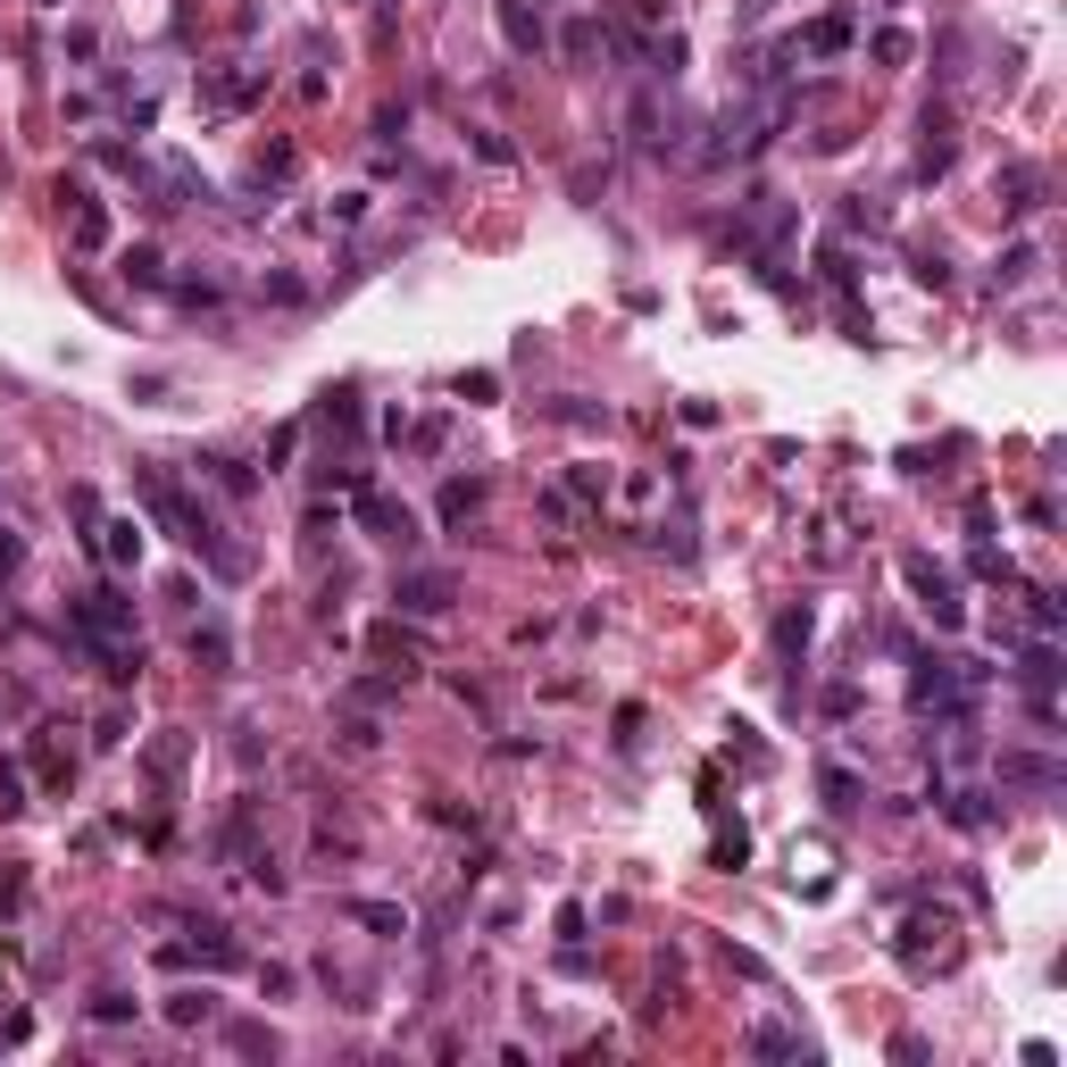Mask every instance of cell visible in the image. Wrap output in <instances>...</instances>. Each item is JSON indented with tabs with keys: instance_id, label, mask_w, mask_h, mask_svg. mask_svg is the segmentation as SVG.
Masks as SVG:
<instances>
[{
	"instance_id": "obj_20",
	"label": "cell",
	"mask_w": 1067,
	"mask_h": 1067,
	"mask_svg": "<svg viewBox=\"0 0 1067 1067\" xmlns=\"http://www.w3.org/2000/svg\"><path fill=\"white\" fill-rule=\"evenodd\" d=\"M1001 776H1009V784H1043V792H1051L1059 767H1051V760H1026V751H1001Z\"/></svg>"
},
{
	"instance_id": "obj_26",
	"label": "cell",
	"mask_w": 1067,
	"mask_h": 1067,
	"mask_svg": "<svg viewBox=\"0 0 1067 1067\" xmlns=\"http://www.w3.org/2000/svg\"><path fill=\"white\" fill-rule=\"evenodd\" d=\"M226 1043H234V1051H251V1059H259V1051H267V1059L284 1051V1043H276V1034H267V1026H226Z\"/></svg>"
},
{
	"instance_id": "obj_2",
	"label": "cell",
	"mask_w": 1067,
	"mask_h": 1067,
	"mask_svg": "<svg viewBox=\"0 0 1067 1067\" xmlns=\"http://www.w3.org/2000/svg\"><path fill=\"white\" fill-rule=\"evenodd\" d=\"M351 518L376 534V543H392V550H417V509L409 500H392L384 484H359L351 493Z\"/></svg>"
},
{
	"instance_id": "obj_14",
	"label": "cell",
	"mask_w": 1067,
	"mask_h": 1067,
	"mask_svg": "<svg viewBox=\"0 0 1067 1067\" xmlns=\"http://www.w3.org/2000/svg\"><path fill=\"white\" fill-rule=\"evenodd\" d=\"M751 217H767V234H776V242L792 234V217H784V209H767V192H751ZM751 259H760V276H767V284H784V267L767 259V242H760V251H751Z\"/></svg>"
},
{
	"instance_id": "obj_27",
	"label": "cell",
	"mask_w": 1067,
	"mask_h": 1067,
	"mask_svg": "<svg viewBox=\"0 0 1067 1067\" xmlns=\"http://www.w3.org/2000/svg\"><path fill=\"white\" fill-rule=\"evenodd\" d=\"M909 50H918V43H909L901 25H884V34H876V68H909Z\"/></svg>"
},
{
	"instance_id": "obj_15",
	"label": "cell",
	"mask_w": 1067,
	"mask_h": 1067,
	"mask_svg": "<svg viewBox=\"0 0 1067 1067\" xmlns=\"http://www.w3.org/2000/svg\"><path fill=\"white\" fill-rule=\"evenodd\" d=\"M1034 267H1043V251H1034V242H1009V251H1001V267H993V284H1001V292H1018Z\"/></svg>"
},
{
	"instance_id": "obj_5",
	"label": "cell",
	"mask_w": 1067,
	"mask_h": 1067,
	"mask_svg": "<svg viewBox=\"0 0 1067 1067\" xmlns=\"http://www.w3.org/2000/svg\"><path fill=\"white\" fill-rule=\"evenodd\" d=\"M59 201H68V242L75 251H100V242H109V209H100L84 184H68V175H59Z\"/></svg>"
},
{
	"instance_id": "obj_25",
	"label": "cell",
	"mask_w": 1067,
	"mask_h": 1067,
	"mask_svg": "<svg viewBox=\"0 0 1067 1067\" xmlns=\"http://www.w3.org/2000/svg\"><path fill=\"white\" fill-rule=\"evenodd\" d=\"M568 500H609V468H568Z\"/></svg>"
},
{
	"instance_id": "obj_1",
	"label": "cell",
	"mask_w": 1067,
	"mask_h": 1067,
	"mask_svg": "<svg viewBox=\"0 0 1067 1067\" xmlns=\"http://www.w3.org/2000/svg\"><path fill=\"white\" fill-rule=\"evenodd\" d=\"M134 493H143V509H150V525H159L167 543H184V550H201L217 575H251V559H242L234 543H217V518L201 509V500L175 484L167 468H134Z\"/></svg>"
},
{
	"instance_id": "obj_11",
	"label": "cell",
	"mask_w": 1067,
	"mask_h": 1067,
	"mask_svg": "<svg viewBox=\"0 0 1067 1067\" xmlns=\"http://www.w3.org/2000/svg\"><path fill=\"white\" fill-rule=\"evenodd\" d=\"M192 659L209 667V676H226V667H234V634H226L217 617H201V626H192Z\"/></svg>"
},
{
	"instance_id": "obj_37",
	"label": "cell",
	"mask_w": 1067,
	"mask_h": 1067,
	"mask_svg": "<svg viewBox=\"0 0 1067 1067\" xmlns=\"http://www.w3.org/2000/svg\"><path fill=\"white\" fill-rule=\"evenodd\" d=\"M326 217H334V226H359V217H367V192H342V201H334Z\"/></svg>"
},
{
	"instance_id": "obj_9",
	"label": "cell",
	"mask_w": 1067,
	"mask_h": 1067,
	"mask_svg": "<svg viewBox=\"0 0 1067 1067\" xmlns=\"http://www.w3.org/2000/svg\"><path fill=\"white\" fill-rule=\"evenodd\" d=\"M851 34H859V17H851V9H834V17H817L801 34V59H834V50H851Z\"/></svg>"
},
{
	"instance_id": "obj_13",
	"label": "cell",
	"mask_w": 1067,
	"mask_h": 1067,
	"mask_svg": "<svg viewBox=\"0 0 1067 1067\" xmlns=\"http://www.w3.org/2000/svg\"><path fill=\"white\" fill-rule=\"evenodd\" d=\"M1018 676H1026V684H1034V692L1051 701V684H1059V651H1051V634H1043V642H1026V651H1018Z\"/></svg>"
},
{
	"instance_id": "obj_28",
	"label": "cell",
	"mask_w": 1067,
	"mask_h": 1067,
	"mask_svg": "<svg viewBox=\"0 0 1067 1067\" xmlns=\"http://www.w3.org/2000/svg\"><path fill=\"white\" fill-rule=\"evenodd\" d=\"M642 534H651L659 550H676V559H692V525H684V518H676V525L659 518V525H642Z\"/></svg>"
},
{
	"instance_id": "obj_21",
	"label": "cell",
	"mask_w": 1067,
	"mask_h": 1067,
	"mask_svg": "<svg viewBox=\"0 0 1067 1067\" xmlns=\"http://www.w3.org/2000/svg\"><path fill=\"white\" fill-rule=\"evenodd\" d=\"M209 1018H217L209 993H167V1026H209Z\"/></svg>"
},
{
	"instance_id": "obj_4",
	"label": "cell",
	"mask_w": 1067,
	"mask_h": 1067,
	"mask_svg": "<svg viewBox=\"0 0 1067 1067\" xmlns=\"http://www.w3.org/2000/svg\"><path fill=\"white\" fill-rule=\"evenodd\" d=\"M901 575H909V593H918V609L934 617V626H959V617H968V609H959V584H950V575L934 568L925 550H909V559H901Z\"/></svg>"
},
{
	"instance_id": "obj_18",
	"label": "cell",
	"mask_w": 1067,
	"mask_h": 1067,
	"mask_svg": "<svg viewBox=\"0 0 1067 1067\" xmlns=\"http://www.w3.org/2000/svg\"><path fill=\"white\" fill-rule=\"evenodd\" d=\"M118 276H125V284H143V292H150V284H167V259L150 251V242H134V251L118 259Z\"/></svg>"
},
{
	"instance_id": "obj_31",
	"label": "cell",
	"mask_w": 1067,
	"mask_h": 1067,
	"mask_svg": "<svg viewBox=\"0 0 1067 1067\" xmlns=\"http://www.w3.org/2000/svg\"><path fill=\"white\" fill-rule=\"evenodd\" d=\"M342 742H351V751H376V742H384V726H376V717H359V710H351V717H342Z\"/></svg>"
},
{
	"instance_id": "obj_12",
	"label": "cell",
	"mask_w": 1067,
	"mask_h": 1067,
	"mask_svg": "<svg viewBox=\"0 0 1067 1067\" xmlns=\"http://www.w3.org/2000/svg\"><path fill=\"white\" fill-rule=\"evenodd\" d=\"M342 918L367 925V934H409V909L401 901H342Z\"/></svg>"
},
{
	"instance_id": "obj_8",
	"label": "cell",
	"mask_w": 1067,
	"mask_h": 1067,
	"mask_svg": "<svg viewBox=\"0 0 1067 1067\" xmlns=\"http://www.w3.org/2000/svg\"><path fill=\"white\" fill-rule=\"evenodd\" d=\"M950 159H959V143H950V109H925V150H918V175L934 184V175H950Z\"/></svg>"
},
{
	"instance_id": "obj_32",
	"label": "cell",
	"mask_w": 1067,
	"mask_h": 1067,
	"mask_svg": "<svg viewBox=\"0 0 1067 1067\" xmlns=\"http://www.w3.org/2000/svg\"><path fill=\"white\" fill-rule=\"evenodd\" d=\"M475 159H493V167H509L518 150H509V134H493V125H475Z\"/></svg>"
},
{
	"instance_id": "obj_23",
	"label": "cell",
	"mask_w": 1067,
	"mask_h": 1067,
	"mask_svg": "<svg viewBox=\"0 0 1067 1067\" xmlns=\"http://www.w3.org/2000/svg\"><path fill=\"white\" fill-rule=\"evenodd\" d=\"M817 792H826V809H859V776H851V767H826Z\"/></svg>"
},
{
	"instance_id": "obj_33",
	"label": "cell",
	"mask_w": 1067,
	"mask_h": 1067,
	"mask_svg": "<svg viewBox=\"0 0 1067 1067\" xmlns=\"http://www.w3.org/2000/svg\"><path fill=\"white\" fill-rule=\"evenodd\" d=\"M593 43H601V25H584V17L559 34V50H568V59H593Z\"/></svg>"
},
{
	"instance_id": "obj_29",
	"label": "cell",
	"mask_w": 1067,
	"mask_h": 1067,
	"mask_svg": "<svg viewBox=\"0 0 1067 1067\" xmlns=\"http://www.w3.org/2000/svg\"><path fill=\"white\" fill-rule=\"evenodd\" d=\"M776 651H809V609H784L776 617Z\"/></svg>"
},
{
	"instance_id": "obj_6",
	"label": "cell",
	"mask_w": 1067,
	"mask_h": 1067,
	"mask_svg": "<svg viewBox=\"0 0 1067 1067\" xmlns=\"http://www.w3.org/2000/svg\"><path fill=\"white\" fill-rule=\"evenodd\" d=\"M159 959H167V968H184V959H201V968H242V943L226 934V925H201L192 943H167Z\"/></svg>"
},
{
	"instance_id": "obj_36",
	"label": "cell",
	"mask_w": 1067,
	"mask_h": 1067,
	"mask_svg": "<svg viewBox=\"0 0 1067 1067\" xmlns=\"http://www.w3.org/2000/svg\"><path fill=\"white\" fill-rule=\"evenodd\" d=\"M559 417L568 426H609V409H593V401H559Z\"/></svg>"
},
{
	"instance_id": "obj_24",
	"label": "cell",
	"mask_w": 1067,
	"mask_h": 1067,
	"mask_svg": "<svg viewBox=\"0 0 1067 1067\" xmlns=\"http://www.w3.org/2000/svg\"><path fill=\"white\" fill-rule=\"evenodd\" d=\"M209 475H217V484H226L234 500H251V493H259V475L242 468V459H209Z\"/></svg>"
},
{
	"instance_id": "obj_38",
	"label": "cell",
	"mask_w": 1067,
	"mask_h": 1067,
	"mask_svg": "<svg viewBox=\"0 0 1067 1067\" xmlns=\"http://www.w3.org/2000/svg\"><path fill=\"white\" fill-rule=\"evenodd\" d=\"M500 392V376H484V367H475V376H459V401H493Z\"/></svg>"
},
{
	"instance_id": "obj_39",
	"label": "cell",
	"mask_w": 1067,
	"mask_h": 1067,
	"mask_svg": "<svg viewBox=\"0 0 1067 1067\" xmlns=\"http://www.w3.org/2000/svg\"><path fill=\"white\" fill-rule=\"evenodd\" d=\"M292 451H301V426H284V434H276V442H267V475L284 468V459H292Z\"/></svg>"
},
{
	"instance_id": "obj_35",
	"label": "cell",
	"mask_w": 1067,
	"mask_h": 1067,
	"mask_svg": "<svg viewBox=\"0 0 1067 1067\" xmlns=\"http://www.w3.org/2000/svg\"><path fill=\"white\" fill-rule=\"evenodd\" d=\"M259 292H267V301H308L301 276H259Z\"/></svg>"
},
{
	"instance_id": "obj_16",
	"label": "cell",
	"mask_w": 1067,
	"mask_h": 1067,
	"mask_svg": "<svg viewBox=\"0 0 1067 1067\" xmlns=\"http://www.w3.org/2000/svg\"><path fill=\"white\" fill-rule=\"evenodd\" d=\"M993 192H1001V209H1009V217H1026V209H1034V192H1043V175H1034V167H1009Z\"/></svg>"
},
{
	"instance_id": "obj_3",
	"label": "cell",
	"mask_w": 1067,
	"mask_h": 1067,
	"mask_svg": "<svg viewBox=\"0 0 1067 1067\" xmlns=\"http://www.w3.org/2000/svg\"><path fill=\"white\" fill-rule=\"evenodd\" d=\"M451 601H459L451 568H401L392 575V609L401 617H451Z\"/></svg>"
},
{
	"instance_id": "obj_40",
	"label": "cell",
	"mask_w": 1067,
	"mask_h": 1067,
	"mask_svg": "<svg viewBox=\"0 0 1067 1067\" xmlns=\"http://www.w3.org/2000/svg\"><path fill=\"white\" fill-rule=\"evenodd\" d=\"M17 559H25V543H17V525H0V575L17 568Z\"/></svg>"
},
{
	"instance_id": "obj_41",
	"label": "cell",
	"mask_w": 1067,
	"mask_h": 1067,
	"mask_svg": "<svg viewBox=\"0 0 1067 1067\" xmlns=\"http://www.w3.org/2000/svg\"><path fill=\"white\" fill-rule=\"evenodd\" d=\"M43 9H68V0H43Z\"/></svg>"
},
{
	"instance_id": "obj_10",
	"label": "cell",
	"mask_w": 1067,
	"mask_h": 1067,
	"mask_svg": "<svg viewBox=\"0 0 1067 1067\" xmlns=\"http://www.w3.org/2000/svg\"><path fill=\"white\" fill-rule=\"evenodd\" d=\"M100 559H109V568H134V559H143V525H134V518H100Z\"/></svg>"
},
{
	"instance_id": "obj_17",
	"label": "cell",
	"mask_w": 1067,
	"mask_h": 1067,
	"mask_svg": "<svg viewBox=\"0 0 1067 1067\" xmlns=\"http://www.w3.org/2000/svg\"><path fill=\"white\" fill-rule=\"evenodd\" d=\"M367 651H376V659H401L392 676H417V642H409L401 626H376V634H367Z\"/></svg>"
},
{
	"instance_id": "obj_7",
	"label": "cell",
	"mask_w": 1067,
	"mask_h": 1067,
	"mask_svg": "<svg viewBox=\"0 0 1067 1067\" xmlns=\"http://www.w3.org/2000/svg\"><path fill=\"white\" fill-rule=\"evenodd\" d=\"M500 43L518 50V59H543V50H550L543 9H525V0H500Z\"/></svg>"
},
{
	"instance_id": "obj_34",
	"label": "cell",
	"mask_w": 1067,
	"mask_h": 1067,
	"mask_svg": "<svg viewBox=\"0 0 1067 1067\" xmlns=\"http://www.w3.org/2000/svg\"><path fill=\"white\" fill-rule=\"evenodd\" d=\"M93 1018L100 1026H125V1018H134V1001H125V993H93Z\"/></svg>"
},
{
	"instance_id": "obj_19",
	"label": "cell",
	"mask_w": 1067,
	"mask_h": 1067,
	"mask_svg": "<svg viewBox=\"0 0 1067 1067\" xmlns=\"http://www.w3.org/2000/svg\"><path fill=\"white\" fill-rule=\"evenodd\" d=\"M475 509H484V484H475V475L468 484H442V525H468Z\"/></svg>"
},
{
	"instance_id": "obj_22",
	"label": "cell",
	"mask_w": 1067,
	"mask_h": 1067,
	"mask_svg": "<svg viewBox=\"0 0 1067 1067\" xmlns=\"http://www.w3.org/2000/svg\"><path fill=\"white\" fill-rule=\"evenodd\" d=\"M751 1051H760V1059H801V1034H784V1026H751Z\"/></svg>"
},
{
	"instance_id": "obj_30",
	"label": "cell",
	"mask_w": 1067,
	"mask_h": 1067,
	"mask_svg": "<svg viewBox=\"0 0 1067 1067\" xmlns=\"http://www.w3.org/2000/svg\"><path fill=\"white\" fill-rule=\"evenodd\" d=\"M25 809V776H17V760H0V817H17Z\"/></svg>"
}]
</instances>
